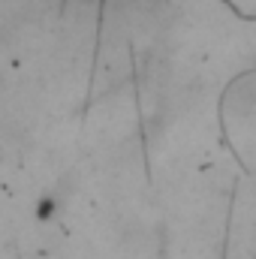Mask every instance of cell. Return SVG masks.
I'll return each instance as SVG.
<instances>
[{
  "instance_id": "obj_1",
  "label": "cell",
  "mask_w": 256,
  "mask_h": 259,
  "mask_svg": "<svg viewBox=\"0 0 256 259\" xmlns=\"http://www.w3.org/2000/svg\"><path fill=\"white\" fill-rule=\"evenodd\" d=\"M226 103L235 115H244V112L256 109V81H238L232 88V94L226 97Z\"/></svg>"
}]
</instances>
